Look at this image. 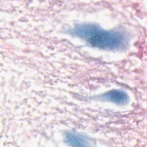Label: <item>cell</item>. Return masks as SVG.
Here are the masks:
<instances>
[{
  "mask_svg": "<svg viewBox=\"0 0 147 147\" xmlns=\"http://www.w3.org/2000/svg\"><path fill=\"white\" fill-rule=\"evenodd\" d=\"M71 33L91 45L102 49H117L123 47L126 42V37L122 33L106 30L91 24L78 25L71 30Z\"/></svg>",
  "mask_w": 147,
  "mask_h": 147,
  "instance_id": "obj_1",
  "label": "cell"
},
{
  "mask_svg": "<svg viewBox=\"0 0 147 147\" xmlns=\"http://www.w3.org/2000/svg\"><path fill=\"white\" fill-rule=\"evenodd\" d=\"M102 98L107 100L110 101L118 105H124L128 101V95L123 91L119 90H113L105 93Z\"/></svg>",
  "mask_w": 147,
  "mask_h": 147,
  "instance_id": "obj_2",
  "label": "cell"
},
{
  "mask_svg": "<svg viewBox=\"0 0 147 147\" xmlns=\"http://www.w3.org/2000/svg\"><path fill=\"white\" fill-rule=\"evenodd\" d=\"M68 143L74 146H86L88 142L87 138L83 134L75 133H68L65 135Z\"/></svg>",
  "mask_w": 147,
  "mask_h": 147,
  "instance_id": "obj_3",
  "label": "cell"
}]
</instances>
